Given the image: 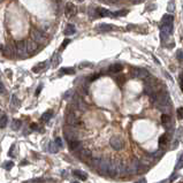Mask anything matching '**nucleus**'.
I'll return each instance as SVG.
<instances>
[{"label": "nucleus", "mask_w": 183, "mask_h": 183, "mask_svg": "<svg viewBox=\"0 0 183 183\" xmlns=\"http://www.w3.org/2000/svg\"><path fill=\"white\" fill-rule=\"evenodd\" d=\"M151 100L155 103L157 108L160 109L161 112H164V114H166L167 112L171 111L172 101H171V98H169L167 90H160L155 95L151 96Z\"/></svg>", "instance_id": "nucleus-1"}, {"label": "nucleus", "mask_w": 183, "mask_h": 183, "mask_svg": "<svg viewBox=\"0 0 183 183\" xmlns=\"http://www.w3.org/2000/svg\"><path fill=\"white\" fill-rule=\"evenodd\" d=\"M143 167H146V166H144L142 160L135 159V160H132L130 166L127 167V173H128V174H137V173L143 171Z\"/></svg>", "instance_id": "nucleus-2"}, {"label": "nucleus", "mask_w": 183, "mask_h": 183, "mask_svg": "<svg viewBox=\"0 0 183 183\" xmlns=\"http://www.w3.org/2000/svg\"><path fill=\"white\" fill-rule=\"evenodd\" d=\"M65 138L68 141V142H72V141H77L78 138V131L75 129L74 127L72 126H67L65 127Z\"/></svg>", "instance_id": "nucleus-3"}, {"label": "nucleus", "mask_w": 183, "mask_h": 183, "mask_svg": "<svg viewBox=\"0 0 183 183\" xmlns=\"http://www.w3.org/2000/svg\"><path fill=\"white\" fill-rule=\"evenodd\" d=\"M109 164H111V159H107V158H100L99 159V164H98V172L100 174H107L108 172V167H109Z\"/></svg>", "instance_id": "nucleus-4"}, {"label": "nucleus", "mask_w": 183, "mask_h": 183, "mask_svg": "<svg viewBox=\"0 0 183 183\" xmlns=\"http://www.w3.org/2000/svg\"><path fill=\"white\" fill-rule=\"evenodd\" d=\"M31 37H32V40L36 42L37 44H39V43H45L46 42L45 35L43 34L42 31H39L38 29H32V30H31Z\"/></svg>", "instance_id": "nucleus-5"}, {"label": "nucleus", "mask_w": 183, "mask_h": 183, "mask_svg": "<svg viewBox=\"0 0 183 183\" xmlns=\"http://www.w3.org/2000/svg\"><path fill=\"white\" fill-rule=\"evenodd\" d=\"M109 144H111V146L114 150H121L123 149V146H125L123 139L121 137H119V136H114V137L111 138L109 139Z\"/></svg>", "instance_id": "nucleus-6"}, {"label": "nucleus", "mask_w": 183, "mask_h": 183, "mask_svg": "<svg viewBox=\"0 0 183 183\" xmlns=\"http://www.w3.org/2000/svg\"><path fill=\"white\" fill-rule=\"evenodd\" d=\"M161 122H162V126L166 129L168 132H172L173 130V121L172 118L168 114H162L161 115Z\"/></svg>", "instance_id": "nucleus-7"}, {"label": "nucleus", "mask_w": 183, "mask_h": 183, "mask_svg": "<svg viewBox=\"0 0 183 183\" xmlns=\"http://www.w3.org/2000/svg\"><path fill=\"white\" fill-rule=\"evenodd\" d=\"M16 51L17 54L20 57H25L28 54V50H27V42L24 40H18L16 43Z\"/></svg>", "instance_id": "nucleus-8"}, {"label": "nucleus", "mask_w": 183, "mask_h": 183, "mask_svg": "<svg viewBox=\"0 0 183 183\" xmlns=\"http://www.w3.org/2000/svg\"><path fill=\"white\" fill-rule=\"evenodd\" d=\"M132 76H134V77H137V78L146 80L148 77H150V73L146 70V69L135 68V69H132Z\"/></svg>", "instance_id": "nucleus-9"}, {"label": "nucleus", "mask_w": 183, "mask_h": 183, "mask_svg": "<svg viewBox=\"0 0 183 183\" xmlns=\"http://www.w3.org/2000/svg\"><path fill=\"white\" fill-rule=\"evenodd\" d=\"M119 164H120V161L111 160V164H109L108 172H107V174H108V175H111V176L119 175Z\"/></svg>", "instance_id": "nucleus-10"}, {"label": "nucleus", "mask_w": 183, "mask_h": 183, "mask_svg": "<svg viewBox=\"0 0 183 183\" xmlns=\"http://www.w3.org/2000/svg\"><path fill=\"white\" fill-rule=\"evenodd\" d=\"M76 7L73 2H68L67 5H66V8H65V14H66V16L67 17H73L76 15Z\"/></svg>", "instance_id": "nucleus-11"}, {"label": "nucleus", "mask_w": 183, "mask_h": 183, "mask_svg": "<svg viewBox=\"0 0 183 183\" xmlns=\"http://www.w3.org/2000/svg\"><path fill=\"white\" fill-rule=\"evenodd\" d=\"M96 12H97L98 16H101V17H105V16H113V13H112V12L107 11L106 8H103V7H98L97 9H96Z\"/></svg>", "instance_id": "nucleus-12"}, {"label": "nucleus", "mask_w": 183, "mask_h": 183, "mask_svg": "<svg viewBox=\"0 0 183 183\" xmlns=\"http://www.w3.org/2000/svg\"><path fill=\"white\" fill-rule=\"evenodd\" d=\"M90 157H91V151L89 149H82L78 152V158H80L81 160H86Z\"/></svg>", "instance_id": "nucleus-13"}, {"label": "nucleus", "mask_w": 183, "mask_h": 183, "mask_svg": "<svg viewBox=\"0 0 183 183\" xmlns=\"http://www.w3.org/2000/svg\"><path fill=\"white\" fill-rule=\"evenodd\" d=\"M113 29H114V25H112V24H106V23H101V24L98 25L97 30L98 31H100V32H106V31H111V30H113Z\"/></svg>", "instance_id": "nucleus-14"}, {"label": "nucleus", "mask_w": 183, "mask_h": 183, "mask_svg": "<svg viewBox=\"0 0 183 183\" xmlns=\"http://www.w3.org/2000/svg\"><path fill=\"white\" fill-rule=\"evenodd\" d=\"M37 47H38V44H37L36 42H34L32 39L27 42V50H28V53H32V52H35L37 50Z\"/></svg>", "instance_id": "nucleus-15"}, {"label": "nucleus", "mask_w": 183, "mask_h": 183, "mask_svg": "<svg viewBox=\"0 0 183 183\" xmlns=\"http://www.w3.org/2000/svg\"><path fill=\"white\" fill-rule=\"evenodd\" d=\"M76 121H77V119H76V116H75L74 113H68L67 114V123H68V126H75L76 125Z\"/></svg>", "instance_id": "nucleus-16"}, {"label": "nucleus", "mask_w": 183, "mask_h": 183, "mask_svg": "<svg viewBox=\"0 0 183 183\" xmlns=\"http://www.w3.org/2000/svg\"><path fill=\"white\" fill-rule=\"evenodd\" d=\"M68 146L70 151H76L81 148V142L80 141H72V142H69Z\"/></svg>", "instance_id": "nucleus-17"}, {"label": "nucleus", "mask_w": 183, "mask_h": 183, "mask_svg": "<svg viewBox=\"0 0 183 183\" xmlns=\"http://www.w3.org/2000/svg\"><path fill=\"white\" fill-rule=\"evenodd\" d=\"M14 53H15V48L13 47V45H11V44L6 45V47H5V55L12 58L13 55H14Z\"/></svg>", "instance_id": "nucleus-18"}, {"label": "nucleus", "mask_w": 183, "mask_h": 183, "mask_svg": "<svg viewBox=\"0 0 183 183\" xmlns=\"http://www.w3.org/2000/svg\"><path fill=\"white\" fill-rule=\"evenodd\" d=\"M122 69H123L122 65H120V63H114V65L109 66V69H108V70L111 72V73H120Z\"/></svg>", "instance_id": "nucleus-19"}, {"label": "nucleus", "mask_w": 183, "mask_h": 183, "mask_svg": "<svg viewBox=\"0 0 183 183\" xmlns=\"http://www.w3.org/2000/svg\"><path fill=\"white\" fill-rule=\"evenodd\" d=\"M73 175L76 176V178H78L80 180H82V181H85L86 176H88L86 173L82 172V171H74V172H73Z\"/></svg>", "instance_id": "nucleus-20"}, {"label": "nucleus", "mask_w": 183, "mask_h": 183, "mask_svg": "<svg viewBox=\"0 0 183 183\" xmlns=\"http://www.w3.org/2000/svg\"><path fill=\"white\" fill-rule=\"evenodd\" d=\"M75 32H76V29H75V27L73 24H68V25L66 27V29H65V35H66V36L74 35Z\"/></svg>", "instance_id": "nucleus-21"}, {"label": "nucleus", "mask_w": 183, "mask_h": 183, "mask_svg": "<svg viewBox=\"0 0 183 183\" xmlns=\"http://www.w3.org/2000/svg\"><path fill=\"white\" fill-rule=\"evenodd\" d=\"M174 17L172 15H165L162 17V24H173Z\"/></svg>", "instance_id": "nucleus-22"}, {"label": "nucleus", "mask_w": 183, "mask_h": 183, "mask_svg": "<svg viewBox=\"0 0 183 183\" xmlns=\"http://www.w3.org/2000/svg\"><path fill=\"white\" fill-rule=\"evenodd\" d=\"M7 122H8L7 115H1V116H0V128H6Z\"/></svg>", "instance_id": "nucleus-23"}, {"label": "nucleus", "mask_w": 183, "mask_h": 183, "mask_svg": "<svg viewBox=\"0 0 183 183\" xmlns=\"http://www.w3.org/2000/svg\"><path fill=\"white\" fill-rule=\"evenodd\" d=\"M21 125H22V122L20 120H14L13 123H12V129H13V130H18Z\"/></svg>", "instance_id": "nucleus-24"}, {"label": "nucleus", "mask_w": 183, "mask_h": 183, "mask_svg": "<svg viewBox=\"0 0 183 183\" xmlns=\"http://www.w3.org/2000/svg\"><path fill=\"white\" fill-rule=\"evenodd\" d=\"M166 144H167V136L166 135H162L159 138V146L164 148V146H166Z\"/></svg>", "instance_id": "nucleus-25"}, {"label": "nucleus", "mask_w": 183, "mask_h": 183, "mask_svg": "<svg viewBox=\"0 0 183 183\" xmlns=\"http://www.w3.org/2000/svg\"><path fill=\"white\" fill-rule=\"evenodd\" d=\"M52 118V112H45L44 114L42 115V121H48Z\"/></svg>", "instance_id": "nucleus-26"}, {"label": "nucleus", "mask_w": 183, "mask_h": 183, "mask_svg": "<svg viewBox=\"0 0 183 183\" xmlns=\"http://www.w3.org/2000/svg\"><path fill=\"white\" fill-rule=\"evenodd\" d=\"M182 167H183V155H181L178 160V164H176V166H175V169H181Z\"/></svg>", "instance_id": "nucleus-27"}, {"label": "nucleus", "mask_w": 183, "mask_h": 183, "mask_svg": "<svg viewBox=\"0 0 183 183\" xmlns=\"http://www.w3.org/2000/svg\"><path fill=\"white\" fill-rule=\"evenodd\" d=\"M58 151H59V148L55 145V143H50V152H52V153H57Z\"/></svg>", "instance_id": "nucleus-28"}, {"label": "nucleus", "mask_w": 183, "mask_h": 183, "mask_svg": "<svg viewBox=\"0 0 183 183\" xmlns=\"http://www.w3.org/2000/svg\"><path fill=\"white\" fill-rule=\"evenodd\" d=\"M60 73H62V74H74L75 70L73 68H61Z\"/></svg>", "instance_id": "nucleus-29"}, {"label": "nucleus", "mask_w": 183, "mask_h": 183, "mask_svg": "<svg viewBox=\"0 0 183 183\" xmlns=\"http://www.w3.org/2000/svg\"><path fill=\"white\" fill-rule=\"evenodd\" d=\"M13 166H14V164L12 161H7V162L4 164V168H5L6 171H11L12 168H13Z\"/></svg>", "instance_id": "nucleus-30"}, {"label": "nucleus", "mask_w": 183, "mask_h": 183, "mask_svg": "<svg viewBox=\"0 0 183 183\" xmlns=\"http://www.w3.org/2000/svg\"><path fill=\"white\" fill-rule=\"evenodd\" d=\"M176 58H178V60L180 61V62L183 63V51L178 50V53H176Z\"/></svg>", "instance_id": "nucleus-31"}, {"label": "nucleus", "mask_w": 183, "mask_h": 183, "mask_svg": "<svg viewBox=\"0 0 183 183\" xmlns=\"http://www.w3.org/2000/svg\"><path fill=\"white\" fill-rule=\"evenodd\" d=\"M54 143H55V145H57L59 149L63 146V143H62V141H61V138H60V137L55 138V142H54Z\"/></svg>", "instance_id": "nucleus-32"}, {"label": "nucleus", "mask_w": 183, "mask_h": 183, "mask_svg": "<svg viewBox=\"0 0 183 183\" xmlns=\"http://www.w3.org/2000/svg\"><path fill=\"white\" fill-rule=\"evenodd\" d=\"M127 11H120V12H115L113 13V16H122V15H126Z\"/></svg>", "instance_id": "nucleus-33"}, {"label": "nucleus", "mask_w": 183, "mask_h": 183, "mask_svg": "<svg viewBox=\"0 0 183 183\" xmlns=\"http://www.w3.org/2000/svg\"><path fill=\"white\" fill-rule=\"evenodd\" d=\"M176 114H178V119H183V108H182V107L178 108V112H176Z\"/></svg>", "instance_id": "nucleus-34"}, {"label": "nucleus", "mask_w": 183, "mask_h": 183, "mask_svg": "<svg viewBox=\"0 0 183 183\" xmlns=\"http://www.w3.org/2000/svg\"><path fill=\"white\" fill-rule=\"evenodd\" d=\"M162 155H164V152H162V151H158V152L152 153V157H153V158H160V157H162Z\"/></svg>", "instance_id": "nucleus-35"}, {"label": "nucleus", "mask_w": 183, "mask_h": 183, "mask_svg": "<svg viewBox=\"0 0 183 183\" xmlns=\"http://www.w3.org/2000/svg\"><path fill=\"white\" fill-rule=\"evenodd\" d=\"M180 88H181V90H182L183 92V73L181 74V76H180Z\"/></svg>", "instance_id": "nucleus-36"}, {"label": "nucleus", "mask_w": 183, "mask_h": 183, "mask_svg": "<svg viewBox=\"0 0 183 183\" xmlns=\"http://www.w3.org/2000/svg\"><path fill=\"white\" fill-rule=\"evenodd\" d=\"M5 92V86H4V84L0 82V95H2Z\"/></svg>", "instance_id": "nucleus-37"}, {"label": "nucleus", "mask_w": 183, "mask_h": 183, "mask_svg": "<svg viewBox=\"0 0 183 183\" xmlns=\"http://www.w3.org/2000/svg\"><path fill=\"white\" fill-rule=\"evenodd\" d=\"M69 43H70V39H66V40H65V42L62 43V46H61V47H62V48H65V47L67 46V44H69Z\"/></svg>", "instance_id": "nucleus-38"}, {"label": "nucleus", "mask_w": 183, "mask_h": 183, "mask_svg": "<svg viewBox=\"0 0 183 183\" xmlns=\"http://www.w3.org/2000/svg\"><path fill=\"white\" fill-rule=\"evenodd\" d=\"M176 178H178V175H176V174H173V175H172V178H169L168 181H171V182H173V181H174V180H176Z\"/></svg>", "instance_id": "nucleus-39"}, {"label": "nucleus", "mask_w": 183, "mask_h": 183, "mask_svg": "<svg viewBox=\"0 0 183 183\" xmlns=\"http://www.w3.org/2000/svg\"><path fill=\"white\" fill-rule=\"evenodd\" d=\"M168 11H169V12L174 11V8H173V2H171V4H169V6H168Z\"/></svg>", "instance_id": "nucleus-40"}, {"label": "nucleus", "mask_w": 183, "mask_h": 183, "mask_svg": "<svg viewBox=\"0 0 183 183\" xmlns=\"http://www.w3.org/2000/svg\"><path fill=\"white\" fill-rule=\"evenodd\" d=\"M40 90H42V86H38V89H37V91H36V96H38V95H39Z\"/></svg>", "instance_id": "nucleus-41"}, {"label": "nucleus", "mask_w": 183, "mask_h": 183, "mask_svg": "<svg viewBox=\"0 0 183 183\" xmlns=\"http://www.w3.org/2000/svg\"><path fill=\"white\" fill-rule=\"evenodd\" d=\"M135 183H146V181H145L144 178H142V180H139V181H137V182H135Z\"/></svg>", "instance_id": "nucleus-42"}, {"label": "nucleus", "mask_w": 183, "mask_h": 183, "mask_svg": "<svg viewBox=\"0 0 183 183\" xmlns=\"http://www.w3.org/2000/svg\"><path fill=\"white\" fill-rule=\"evenodd\" d=\"M105 1H108V2H116L118 0H105Z\"/></svg>", "instance_id": "nucleus-43"}, {"label": "nucleus", "mask_w": 183, "mask_h": 183, "mask_svg": "<svg viewBox=\"0 0 183 183\" xmlns=\"http://www.w3.org/2000/svg\"><path fill=\"white\" fill-rule=\"evenodd\" d=\"M168 181H166V180H162V181H160V182H158V183H167Z\"/></svg>", "instance_id": "nucleus-44"}, {"label": "nucleus", "mask_w": 183, "mask_h": 183, "mask_svg": "<svg viewBox=\"0 0 183 183\" xmlns=\"http://www.w3.org/2000/svg\"><path fill=\"white\" fill-rule=\"evenodd\" d=\"M73 183H80V182H73Z\"/></svg>", "instance_id": "nucleus-45"}]
</instances>
